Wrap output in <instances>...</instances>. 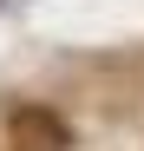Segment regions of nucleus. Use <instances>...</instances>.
<instances>
[{
  "instance_id": "obj_1",
  "label": "nucleus",
  "mask_w": 144,
  "mask_h": 151,
  "mask_svg": "<svg viewBox=\"0 0 144 151\" xmlns=\"http://www.w3.org/2000/svg\"><path fill=\"white\" fill-rule=\"evenodd\" d=\"M7 151H72V132L53 105H13L7 112Z\"/></svg>"
}]
</instances>
